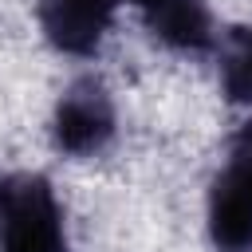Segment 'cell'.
<instances>
[{
    "instance_id": "1",
    "label": "cell",
    "mask_w": 252,
    "mask_h": 252,
    "mask_svg": "<svg viewBox=\"0 0 252 252\" xmlns=\"http://www.w3.org/2000/svg\"><path fill=\"white\" fill-rule=\"evenodd\" d=\"M0 252H71L63 205L43 173H0Z\"/></svg>"
},
{
    "instance_id": "2",
    "label": "cell",
    "mask_w": 252,
    "mask_h": 252,
    "mask_svg": "<svg viewBox=\"0 0 252 252\" xmlns=\"http://www.w3.org/2000/svg\"><path fill=\"white\" fill-rule=\"evenodd\" d=\"M118 118L98 79H79L63 91L51 114V146L67 158H94L114 142Z\"/></svg>"
},
{
    "instance_id": "3",
    "label": "cell",
    "mask_w": 252,
    "mask_h": 252,
    "mask_svg": "<svg viewBox=\"0 0 252 252\" xmlns=\"http://www.w3.org/2000/svg\"><path fill=\"white\" fill-rule=\"evenodd\" d=\"M118 0H39V28L63 55H94L114 24Z\"/></svg>"
},
{
    "instance_id": "4",
    "label": "cell",
    "mask_w": 252,
    "mask_h": 252,
    "mask_svg": "<svg viewBox=\"0 0 252 252\" xmlns=\"http://www.w3.org/2000/svg\"><path fill=\"white\" fill-rule=\"evenodd\" d=\"M146 28L154 32V39H161L173 51L185 55H201L213 47V20L205 0H130Z\"/></svg>"
},
{
    "instance_id": "5",
    "label": "cell",
    "mask_w": 252,
    "mask_h": 252,
    "mask_svg": "<svg viewBox=\"0 0 252 252\" xmlns=\"http://www.w3.org/2000/svg\"><path fill=\"white\" fill-rule=\"evenodd\" d=\"M209 240L217 252H252V197L224 173L209 185Z\"/></svg>"
},
{
    "instance_id": "6",
    "label": "cell",
    "mask_w": 252,
    "mask_h": 252,
    "mask_svg": "<svg viewBox=\"0 0 252 252\" xmlns=\"http://www.w3.org/2000/svg\"><path fill=\"white\" fill-rule=\"evenodd\" d=\"M220 91L228 102H252V28H232L220 51Z\"/></svg>"
},
{
    "instance_id": "7",
    "label": "cell",
    "mask_w": 252,
    "mask_h": 252,
    "mask_svg": "<svg viewBox=\"0 0 252 252\" xmlns=\"http://www.w3.org/2000/svg\"><path fill=\"white\" fill-rule=\"evenodd\" d=\"M220 173L252 197V122H244V126L232 134V142H228V161H224Z\"/></svg>"
}]
</instances>
